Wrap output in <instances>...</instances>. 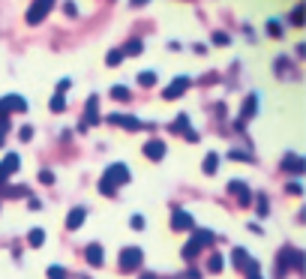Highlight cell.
<instances>
[{"label": "cell", "instance_id": "cell-24", "mask_svg": "<svg viewBox=\"0 0 306 279\" xmlns=\"http://www.w3.org/2000/svg\"><path fill=\"white\" fill-rule=\"evenodd\" d=\"M129 96H132V93H129V90H126L123 84H117V87H111V99H120V102H126Z\"/></svg>", "mask_w": 306, "mask_h": 279}, {"label": "cell", "instance_id": "cell-45", "mask_svg": "<svg viewBox=\"0 0 306 279\" xmlns=\"http://www.w3.org/2000/svg\"><path fill=\"white\" fill-rule=\"evenodd\" d=\"M0 144H3V132H0Z\"/></svg>", "mask_w": 306, "mask_h": 279}, {"label": "cell", "instance_id": "cell-34", "mask_svg": "<svg viewBox=\"0 0 306 279\" xmlns=\"http://www.w3.org/2000/svg\"><path fill=\"white\" fill-rule=\"evenodd\" d=\"M75 12H78V9H75V3H72V0H66V3H63V15L75 18Z\"/></svg>", "mask_w": 306, "mask_h": 279}, {"label": "cell", "instance_id": "cell-10", "mask_svg": "<svg viewBox=\"0 0 306 279\" xmlns=\"http://www.w3.org/2000/svg\"><path fill=\"white\" fill-rule=\"evenodd\" d=\"M228 192L240 201V207H249V201H252V195H249V186L243 183V180H231L228 183Z\"/></svg>", "mask_w": 306, "mask_h": 279}, {"label": "cell", "instance_id": "cell-21", "mask_svg": "<svg viewBox=\"0 0 306 279\" xmlns=\"http://www.w3.org/2000/svg\"><path fill=\"white\" fill-rule=\"evenodd\" d=\"M27 243H30V246H42V243H45V231H42V228H30Z\"/></svg>", "mask_w": 306, "mask_h": 279}, {"label": "cell", "instance_id": "cell-41", "mask_svg": "<svg viewBox=\"0 0 306 279\" xmlns=\"http://www.w3.org/2000/svg\"><path fill=\"white\" fill-rule=\"evenodd\" d=\"M288 192H291V195H300V192H303V186H300V183H291V186H288Z\"/></svg>", "mask_w": 306, "mask_h": 279}, {"label": "cell", "instance_id": "cell-36", "mask_svg": "<svg viewBox=\"0 0 306 279\" xmlns=\"http://www.w3.org/2000/svg\"><path fill=\"white\" fill-rule=\"evenodd\" d=\"M69 87H72V81H69V78H63V81H57V93H60V96H63V93H66Z\"/></svg>", "mask_w": 306, "mask_h": 279}, {"label": "cell", "instance_id": "cell-20", "mask_svg": "<svg viewBox=\"0 0 306 279\" xmlns=\"http://www.w3.org/2000/svg\"><path fill=\"white\" fill-rule=\"evenodd\" d=\"M87 123H90V126H96V123H99V114H96V96H90V99H87Z\"/></svg>", "mask_w": 306, "mask_h": 279}, {"label": "cell", "instance_id": "cell-43", "mask_svg": "<svg viewBox=\"0 0 306 279\" xmlns=\"http://www.w3.org/2000/svg\"><path fill=\"white\" fill-rule=\"evenodd\" d=\"M144 3H147V0H132V6H144Z\"/></svg>", "mask_w": 306, "mask_h": 279}, {"label": "cell", "instance_id": "cell-40", "mask_svg": "<svg viewBox=\"0 0 306 279\" xmlns=\"http://www.w3.org/2000/svg\"><path fill=\"white\" fill-rule=\"evenodd\" d=\"M18 135H21V141H30V138H33V129H30V126H24Z\"/></svg>", "mask_w": 306, "mask_h": 279}, {"label": "cell", "instance_id": "cell-1", "mask_svg": "<svg viewBox=\"0 0 306 279\" xmlns=\"http://www.w3.org/2000/svg\"><path fill=\"white\" fill-rule=\"evenodd\" d=\"M123 183H129V168L123 162H114V165H108V171H105V177L99 183V192L102 195H114V189L123 186Z\"/></svg>", "mask_w": 306, "mask_h": 279}, {"label": "cell", "instance_id": "cell-4", "mask_svg": "<svg viewBox=\"0 0 306 279\" xmlns=\"http://www.w3.org/2000/svg\"><path fill=\"white\" fill-rule=\"evenodd\" d=\"M231 261H234V267H237V270H243V273H255V270H261V267H258V261H255V258H249V252H246V249H240V246L231 252Z\"/></svg>", "mask_w": 306, "mask_h": 279}, {"label": "cell", "instance_id": "cell-22", "mask_svg": "<svg viewBox=\"0 0 306 279\" xmlns=\"http://www.w3.org/2000/svg\"><path fill=\"white\" fill-rule=\"evenodd\" d=\"M0 189H3V195H6V198H24V195H27V189H24V186H0Z\"/></svg>", "mask_w": 306, "mask_h": 279}, {"label": "cell", "instance_id": "cell-8", "mask_svg": "<svg viewBox=\"0 0 306 279\" xmlns=\"http://www.w3.org/2000/svg\"><path fill=\"white\" fill-rule=\"evenodd\" d=\"M171 228L174 231H189L192 228V213H186L183 207H174L171 210Z\"/></svg>", "mask_w": 306, "mask_h": 279}, {"label": "cell", "instance_id": "cell-35", "mask_svg": "<svg viewBox=\"0 0 306 279\" xmlns=\"http://www.w3.org/2000/svg\"><path fill=\"white\" fill-rule=\"evenodd\" d=\"M291 24H297V27L303 24V9H300V6H297V9L291 12Z\"/></svg>", "mask_w": 306, "mask_h": 279}, {"label": "cell", "instance_id": "cell-39", "mask_svg": "<svg viewBox=\"0 0 306 279\" xmlns=\"http://www.w3.org/2000/svg\"><path fill=\"white\" fill-rule=\"evenodd\" d=\"M213 42H216V45H228V36H225V33H213Z\"/></svg>", "mask_w": 306, "mask_h": 279}, {"label": "cell", "instance_id": "cell-26", "mask_svg": "<svg viewBox=\"0 0 306 279\" xmlns=\"http://www.w3.org/2000/svg\"><path fill=\"white\" fill-rule=\"evenodd\" d=\"M171 129H177V132H186V129H189V117H186V114H180V117L171 123Z\"/></svg>", "mask_w": 306, "mask_h": 279}, {"label": "cell", "instance_id": "cell-15", "mask_svg": "<svg viewBox=\"0 0 306 279\" xmlns=\"http://www.w3.org/2000/svg\"><path fill=\"white\" fill-rule=\"evenodd\" d=\"M144 156H147V159H153V162H156V159H162V156H165V144H162L159 138L147 141V144H144Z\"/></svg>", "mask_w": 306, "mask_h": 279}, {"label": "cell", "instance_id": "cell-6", "mask_svg": "<svg viewBox=\"0 0 306 279\" xmlns=\"http://www.w3.org/2000/svg\"><path fill=\"white\" fill-rule=\"evenodd\" d=\"M189 84H192V78L189 75H177L165 90H162V99H177V96H183L186 90H189Z\"/></svg>", "mask_w": 306, "mask_h": 279}, {"label": "cell", "instance_id": "cell-28", "mask_svg": "<svg viewBox=\"0 0 306 279\" xmlns=\"http://www.w3.org/2000/svg\"><path fill=\"white\" fill-rule=\"evenodd\" d=\"M228 159H234V162H252V156H249V153H243V150H231V153H228Z\"/></svg>", "mask_w": 306, "mask_h": 279}, {"label": "cell", "instance_id": "cell-29", "mask_svg": "<svg viewBox=\"0 0 306 279\" xmlns=\"http://www.w3.org/2000/svg\"><path fill=\"white\" fill-rule=\"evenodd\" d=\"M120 60H123V54H120V51H108V57H105V63H108V66H120Z\"/></svg>", "mask_w": 306, "mask_h": 279}, {"label": "cell", "instance_id": "cell-11", "mask_svg": "<svg viewBox=\"0 0 306 279\" xmlns=\"http://www.w3.org/2000/svg\"><path fill=\"white\" fill-rule=\"evenodd\" d=\"M282 171H285V174H303L306 171V159H300L297 153H288V156L282 159Z\"/></svg>", "mask_w": 306, "mask_h": 279}, {"label": "cell", "instance_id": "cell-27", "mask_svg": "<svg viewBox=\"0 0 306 279\" xmlns=\"http://www.w3.org/2000/svg\"><path fill=\"white\" fill-rule=\"evenodd\" d=\"M222 264H225V261H222V255H210V261H207L210 273H219V270H222Z\"/></svg>", "mask_w": 306, "mask_h": 279}, {"label": "cell", "instance_id": "cell-33", "mask_svg": "<svg viewBox=\"0 0 306 279\" xmlns=\"http://www.w3.org/2000/svg\"><path fill=\"white\" fill-rule=\"evenodd\" d=\"M129 225H132L135 231H141V228H144V216H141V213H135V216L129 219Z\"/></svg>", "mask_w": 306, "mask_h": 279}, {"label": "cell", "instance_id": "cell-16", "mask_svg": "<svg viewBox=\"0 0 306 279\" xmlns=\"http://www.w3.org/2000/svg\"><path fill=\"white\" fill-rule=\"evenodd\" d=\"M84 258H87L93 267H99V264H102V246H99V243H90V246L84 249Z\"/></svg>", "mask_w": 306, "mask_h": 279}, {"label": "cell", "instance_id": "cell-9", "mask_svg": "<svg viewBox=\"0 0 306 279\" xmlns=\"http://www.w3.org/2000/svg\"><path fill=\"white\" fill-rule=\"evenodd\" d=\"M18 165H21L18 153H6V156H3V162H0V186H6V177H9V174H15V171H18Z\"/></svg>", "mask_w": 306, "mask_h": 279}, {"label": "cell", "instance_id": "cell-38", "mask_svg": "<svg viewBox=\"0 0 306 279\" xmlns=\"http://www.w3.org/2000/svg\"><path fill=\"white\" fill-rule=\"evenodd\" d=\"M258 213L267 216V198H264V195H258Z\"/></svg>", "mask_w": 306, "mask_h": 279}, {"label": "cell", "instance_id": "cell-18", "mask_svg": "<svg viewBox=\"0 0 306 279\" xmlns=\"http://www.w3.org/2000/svg\"><path fill=\"white\" fill-rule=\"evenodd\" d=\"M141 51H144V42H141V39H129V42L120 48V54H141Z\"/></svg>", "mask_w": 306, "mask_h": 279}, {"label": "cell", "instance_id": "cell-12", "mask_svg": "<svg viewBox=\"0 0 306 279\" xmlns=\"http://www.w3.org/2000/svg\"><path fill=\"white\" fill-rule=\"evenodd\" d=\"M255 114H258V93H249L243 99V105H240V123L249 120V117H255Z\"/></svg>", "mask_w": 306, "mask_h": 279}, {"label": "cell", "instance_id": "cell-2", "mask_svg": "<svg viewBox=\"0 0 306 279\" xmlns=\"http://www.w3.org/2000/svg\"><path fill=\"white\" fill-rule=\"evenodd\" d=\"M288 267L303 270V255H300L297 249H285V252H279V258H276V276L282 279L285 273H288Z\"/></svg>", "mask_w": 306, "mask_h": 279}, {"label": "cell", "instance_id": "cell-13", "mask_svg": "<svg viewBox=\"0 0 306 279\" xmlns=\"http://www.w3.org/2000/svg\"><path fill=\"white\" fill-rule=\"evenodd\" d=\"M108 123H114V126H123V129H144V123L138 120V117H123V114H108Z\"/></svg>", "mask_w": 306, "mask_h": 279}, {"label": "cell", "instance_id": "cell-3", "mask_svg": "<svg viewBox=\"0 0 306 279\" xmlns=\"http://www.w3.org/2000/svg\"><path fill=\"white\" fill-rule=\"evenodd\" d=\"M141 261H144V252H141L138 246H126V249L120 252V270H123V273L138 270V267H141Z\"/></svg>", "mask_w": 306, "mask_h": 279}, {"label": "cell", "instance_id": "cell-25", "mask_svg": "<svg viewBox=\"0 0 306 279\" xmlns=\"http://www.w3.org/2000/svg\"><path fill=\"white\" fill-rule=\"evenodd\" d=\"M138 84H141V87H153V84H156V75H153V72H141V75H138Z\"/></svg>", "mask_w": 306, "mask_h": 279}, {"label": "cell", "instance_id": "cell-5", "mask_svg": "<svg viewBox=\"0 0 306 279\" xmlns=\"http://www.w3.org/2000/svg\"><path fill=\"white\" fill-rule=\"evenodd\" d=\"M12 111H27V99L24 96H18V93H9V96H3L0 99V117H6V114H12Z\"/></svg>", "mask_w": 306, "mask_h": 279}, {"label": "cell", "instance_id": "cell-17", "mask_svg": "<svg viewBox=\"0 0 306 279\" xmlns=\"http://www.w3.org/2000/svg\"><path fill=\"white\" fill-rule=\"evenodd\" d=\"M216 168H219V156H216V153H207L204 162H201V171H204V174H216Z\"/></svg>", "mask_w": 306, "mask_h": 279}, {"label": "cell", "instance_id": "cell-14", "mask_svg": "<svg viewBox=\"0 0 306 279\" xmlns=\"http://www.w3.org/2000/svg\"><path fill=\"white\" fill-rule=\"evenodd\" d=\"M87 219V207H72L69 210V216H66V228L69 231H75V228H81V222Z\"/></svg>", "mask_w": 306, "mask_h": 279}, {"label": "cell", "instance_id": "cell-37", "mask_svg": "<svg viewBox=\"0 0 306 279\" xmlns=\"http://www.w3.org/2000/svg\"><path fill=\"white\" fill-rule=\"evenodd\" d=\"M39 180H42V183H54V174H51L48 168H42V171H39Z\"/></svg>", "mask_w": 306, "mask_h": 279}, {"label": "cell", "instance_id": "cell-19", "mask_svg": "<svg viewBox=\"0 0 306 279\" xmlns=\"http://www.w3.org/2000/svg\"><path fill=\"white\" fill-rule=\"evenodd\" d=\"M192 240H195V243H198V246L204 249V246H210V243H213L216 237H213V231H195V234H192Z\"/></svg>", "mask_w": 306, "mask_h": 279}, {"label": "cell", "instance_id": "cell-42", "mask_svg": "<svg viewBox=\"0 0 306 279\" xmlns=\"http://www.w3.org/2000/svg\"><path fill=\"white\" fill-rule=\"evenodd\" d=\"M246 279H261V270H255V273H246Z\"/></svg>", "mask_w": 306, "mask_h": 279}, {"label": "cell", "instance_id": "cell-23", "mask_svg": "<svg viewBox=\"0 0 306 279\" xmlns=\"http://www.w3.org/2000/svg\"><path fill=\"white\" fill-rule=\"evenodd\" d=\"M198 252H201V246H198V243H195V240L189 237V243L183 246V258H186V261H192V258L198 255Z\"/></svg>", "mask_w": 306, "mask_h": 279}, {"label": "cell", "instance_id": "cell-7", "mask_svg": "<svg viewBox=\"0 0 306 279\" xmlns=\"http://www.w3.org/2000/svg\"><path fill=\"white\" fill-rule=\"evenodd\" d=\"M51 3H54V0H33V6L27 9V24H39V21L51 12Z\"/></svg>", "mask_w": 306, "mask_h": 279}, {"label": "cell", "instance_id": "cell-31", "mask_svg": "<svg viewBox=\"0 0 306 279\" xmlns=\"http://www.w3.org/2000/svg\"><path fill=\"white\" fill-rule=\"evenodd\" d=\"M267 33H270V36H279V33H282V24H279L276 18H273V21H267Z\"/></svg>", "mask_w": 306, "mask_h": 279}, {"label": "cell", "instance_id": "cell-32", "mask_svg": "<svg viewBox=\"0 0 306 279\" xmlns=\"http://www.w3.org/2000/svg\"><path fill=\"white\" fill-rule=\"evenodd\" d=\"M63 108H66V99H63V96L57 93V96L51 99V111H63Z\"/></svg>", "mask_w": 306, "mask_h": 279}, {"label": "cell", "instance_id": "cell-30", "mask_svg": "<svg viewBox=\"0 0 306 279\" xmlns=\"http://www.w3.org/2000/svg\"><path fill=\"white\" fill-rule=\"evenodd\" d=\"M48 279H66V270L57 267V264H51V267H48Z\"/></svg>", "mask_w": 306, "mask_h": 279}, {"label": "cell", "instance_id": "cell-44", "mask_svg": "<svg viewBox=\"0 0 306 279\" xmlns=\"http://www.w3.org/2000/svg\"><path fill=\"white\" fill-rule=\"evenodd\" d=\"M141 279H156V276H153V273H144V276H141Z\"/></svg>", "mask_w": 306, "mask_h": 279}]
</instances>
